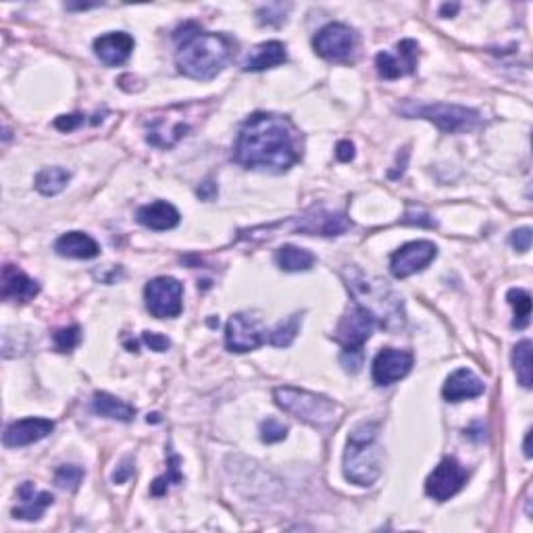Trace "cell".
<instances>
[{
	"instance_id": "1",
	"label": "cell",
	"mask_w": 533,
	"mask_h": 533,
	"mask_svg": "<svg viewBox=\"0 0 533 533\" xmlns=\"http://www.w3.org/2000/svg\"><path fill=\"white\" fill-rule=\"evenodd\" d=\"M233 158L246 169L283 173L300 161V136L286 117L254 113L240 129Z\"/></svg>"
},
{
	"instance_id": "2",
	"label": "cell",
	"mask_w": 533,
	"mask_h": 533,
	"mask_svg": "<svg viewBox=\"0 0 533 533\" xmlns=\"http://www.w3.org/2000/svg\"><path fill=\"white\" fill-rule=\"evenodd\" d=\"M235 54V43L225 33L203 32L192 24V32L184 27V38L177 46V67L192 80H213L224 71Z\"/></svg>"
},
{
	"instance_id": "3",
	"label": "cell",
	"mask_w": 533,
	"mask_h": 533,
	"mask_svg": "<svg viewBox=\"0 0 533 533\" xmlns=\"http://www.w3.org/2000/svg\"><path fill=\"white\" fill-rule=\"evenodd\" d=\"M344 281L348 286L355 304L365 309L377 325L385 329H400L405 325L403 299L387 286V281L369 278L355 267L344 269Z\"/></svg>"
},
{
	"instance_id": "4",
	"label": "cell",
	"mask_w": 533,
	"mask_h": 533,
	"mask_svg": "<svg viewBox=\"0 0 533 533\" xmlns=\"http://www.w3.org/2000/svg\"><path fill=\"white\" fill-rule=\"evenodd\" d=\"M377 424H358L348 435L344 452V475L357 486H373L382 475L384 450L377 444Z\"/></svg>"
},
{
	"instance_id": "5",
	"label": "cell",
	"mask_w": 533,
	"mask_h": 533,
	"mask_svg": "<svg viewBox=\"0 0 533 533\" xmlns=\"http://www.w3.org/2000/svg\"><path fill=\"white\" fill-rule=\"evenodd\" d=\"M275 405L283 413L292 414L294 419L302 421L319 432H329L340 419V406L334 400L319 396V394L300 390V387L283 385L273 392Z\"/></svg>"
},
{
	"instance_id": "6",
	"label": "cell",
	"mask_w": 533,
	"mask_h": 533,
	"mask_svg": "<svg viewBox=\"0 0 533 533\" xmlns=\"http://www.w3.org/2000/svg\"><path fill=\"white\" fill-rule=\"evenodd\" d=\"M400 113L406 117H419V119L432 121L435 128L444 134H467L481 128V117L477 110L459 107V105H446V102H433V105H405L400 107Z\"/></svg>"
},
{
	"instance_id": "7",
	"label": "cell",
	"mask_w": 533,
	"mask_h": 533,
	"mask_svg": "<svg viewBox=\"0 0 533 533\" xmlns=\"http://www.w3.org/2000/svg\"><path fill=\"white\" fill-rule=\"evenodd\" d=\"M184 286L173 278H157L144 288V300L152 317L157 319H173L182 313Z\"/></svg>"
},
{
	"instance_id": "8",
	"label": "cell",
	"mask_w": 533,
	"mask_h": 533,
	"mask_svg": "<svg viewBox=\"0 0 533 533\" xmlns=\"http://www.w3.org/2000/svg\"><path fill=\"white\" fill-rule=\"evenodd\" d=\"M262 344H267V329L262 328L256 317L248 313H235L230 317L225 328L227 350L244 355V352L256 350Z\"/></svg>"
},
{
	"instance_id": "9",
	"label": "cell",
	"mask_w": 533,
	"mask_h": 533,
	"mask_svg": "<svg viewBox=\"0 0 533 533\" xmlns=\"http://www.w3.org/2000/svg\"><path fill=\"white\" fill-rule=\"evenodd\" d=\"M377 321L366 313L358 304H352V309L342 317L336 329V342L342 344L346 352H363L365 342L369 340Z\"/></svg>"
},
{
	"instance_id": "10",
	"label": "cell",
	"mask_w": 533,
	"mask_h": 533,
	"mask_svg": "<svg viewBox=\"0 0 533 533\" xmlns=\"http://www.w3.org/2000/svg\"><path fill=\"white\" fill-rule=\"evenodd\" d=\"M358 44V36L352 27L344 24H329L317 33L313 40V48L319 57L328 61H344L348 59Z\"/></svg>"
},
{
	"instance_id": "11",
	"label": "cell",
	"mask_w": 533,
	"mask_h": 533,
	"mask_svg": "<svg viewBox=\"0 0 533 533\" xmlns=\"http://www.w3.org/2000/svg\"><path fill=\"white\" fill-rule=\"evenodd\" d=\"M438 256V248L429 240L408 242L400 246L396 252L390 256V271L394 278L405 280L408 275L424 271V269Z\"/></svg>"
},
{
	"instance_id": "12",
	"label": "cell",
	"mask_w": 533,
	"mask_h": 533,
	"mask_svg": "<svg viewBox=\"0 0 533 533\" xmlns=\"http://www.w3.org/2000/svg\"><path fill=\"white\" fill-rule=\"evenodd\" d=\"M467 483V471L454 459H444L427 477L425 491L429 498L438 502H446L454 494H459Z\"/></svg>"
},
{
	"instance_id": "13",
	"label": "cell",
	"mask_w": 533,
	"mask_h": 533,
	"mask_svg": "<svg viewBox=\"0 0 533 533\" xmlns=\"http://www.w3.org/2000/svg\"><path fill=\"white\" fill-rule=\"evenodd\" d=\"M414 358L411 352L398 348H384L373 361V382L377 385H392L406 377L413 369Z\"/></svg>"
},
{
	"instance_id": "14",
	"label": "cell",
	"mask_w": 533,
	"mask_h": 533,
	"mask_svg": "<svg viewBox=\"0 0 533 533\" xmlns=\"http://www.w3.org/2000/svg\"><path fill=\"white\" fill-rule=\"evenodd\" d=\"M292 227L294 232L307 235H325V238H331V235H342L348 230L350 224L340 213H329L321 209V206L319 209L315 206V209L304 213L302 217H296Z\"/></svg>"
},
{
	"instance_id": "15",
	"label": "cell",
	"mask_w": 533,
	"mask_h": 533,
	"mask_svg": "<svg viewBox=\"0 0 533 533\" xmlns=\"http://www.w3.org/2000/svg\"><path fill=\"white\" fill-rule=\"evenodd\" d=\"M419 46L414 40H403L396 46V54L379 52L376 57L377 71L384 80H398L403 75H411L417 67Z\"/></svg>"
},
{
	"instance_id": "16",
	"label": "cell",
	"mask_w": 533,
	"mask_h": 533,
	"mask_svg": "<svg viewBox=\"0 0 533 533\" xmlns=\"http://www.w3.org/2000/svg\"><path fill=\"white\" fill-rule=\"evenodd\" d=\"M54 429V424L51 419H43V417H27V419H19L15 424H11L6 427V432L3 435L5 446L9 448H22V446H30L33 442L44 440L46 435H51Z\"/></svg>"
},
{
	"instance_id": "17",
	"label": "cell",
	"mask_w": 533,
	"mask_h": 533,
	"mask_svg": "<svg viewBox=\"0 0 533 533\" xmlns=\"http://www.w3.org/2000/svg\"><path fill=\"white\" fill-rule=\"evenodd\" d=\"M134 51V38L126 32H110L94 40V52L107 67L123 65Z\"/></svg>"
},
{
	"instance_id": "18",
	"label": "cell",
	"mask_w": 533,
	"mask_h": 533,
	"mask_svg": "<svg viewBox=\"0 0 533 533\" xmlns=\"http://www.w3.org/2000/svg\"><path fill=\"white\" fill-rule=\"evenodd\" d=\"M483 390H486V385H483L481 379L473 371L459 369L446 379L444 387H442V396L448 403H461V400L481 396Z\"/></svg>"
},
{
	"instance_id": "19",
	"label": "cell",
	"mask_w": 533,
	"mask_h": 533,
	"mask_svg": "<svg viewBox=\"0 0 533 533\" xmlns=\"http://www.w3.org/2000/svg\"><path fill=\"white\" fill-rule=\"evenodd\" d=\"M17 494L22 504L13 509V517L22 519V521H38V519L44 515V510L48 507H52L54 502L52 494H48V491H38L30 481L22 483Z\"/></svg>"
},
{
	"instance_id": "20",
	"label": "cell",
	"mask_w": 533,
	"mask_h": 533,
	"mask_svg": "<svg viewBox=\"0 0 533 533\" xmlns=\"http://www.w3.org/2000/svg\"><path fill=\"white\" fill-rule=\"evenodd\" d=\"M40 286L38 281L17 269L15 265H6L3 269V299L13 302H30L38 296Z\"/></svg>"
},
{
	"instance_id": "21",
	"label": "cell",
	"mask_w": 533,
	"mask_h": 533,
	"mask_svg": "<svg viewBox=\"0 0 533 533\" xmlns=\"http://www.w3.org/2000/svg\"><path fill=\"white\" fill-rule=\"evenodd\" d=\"M138 224L155 232H167L173 230L179 224V211L176 206L165 203V200H157L152 205H144L136 213Z\"/></svg>"
},
{
	"instance_id": "22",
	"label": "cell",
	"mask_w": 533,
	"mask_h": 533,
	"mask_svg": "<svg viewBox=\"0 0 533 533\" xmlns=\"http://www.w3.org/2000/svg\"><path fill=\"white\" fill-rule=\"evenodd\" d=\"M54 251L67 259H94L100 254V246L84 232H69L54 242Z\"/></svg>"
},
{
	"instance_id": "23",
	"label": "cell",
	"mask_w": 533,
	"mask_h": 533,
	"mask_svg": "<svg viewBox=\"0 0 533 533\" xmlns=\"http://www.w3.org/2000/svg\"><path fill=\"white\" fill-rule=\"evenodd\" d=\"M288 54H286V46L278 40L273 43H265L261 46H256L254 51L248 54V59L244 61V71H265V69H273L281 63H286Z\"/></svg>"
},
{
	"instance_id": "24",
	"label": "cell",
	"mask_w": 533,
	"mask_h": 533,
	"mask_svg": "<svg viewBox=\"0 0 533 533\" xmlns=\"http://www.w3.org/2000/svg\"><path fill=\"white\" fill-rule=\"evenodd\" d=\"M92 408L96 414L100 417L113 419V421H121V424H129L136 417V408L129 406L123 400L110 396L107 392H96L94 400H92Z\"/></svg>"
},
{
	"instance_id": "25",
	"label": "cell",
	"mask_w": 533,
	"mask_h": 533,
	"mask_svg": "<svg viewBox=\"0 0 533 533\" xmlns=\"http://www.w3.org/2000/svg\"><path fill=\"white\" fill-rule=\"evenodd\" d=\"M275 262L281 271L288 273H299V271H309L310 267L315 265L313 252L304 251L299 246H281L278 252H275Z\"/></svg>"
},
{
	"instance_id": "26",
	"label": "cell",
	"mask_w": 533,
	"mask_h": 533,
	"mask_svg": "<svg viewBox=\"0 0 533 533\" xmlns=\"http://www.w3.org/2000/svg\"><path fill=\"white\" fill-rule=\"evenodd\" d=\"M300 321L302 315L294 313L286 321H280L273 329H267V344L275 346V348H288V346H292L296 336H299Z\"/></svg>"
},
{
	"instance_id": "27",
	"label": "cell",
	"mask_w": 533,
	"mask_h": 533,
	"mask_svg": "<svg viewBox=\"0 0 533 533\" xmlns=\"http://www.w3.org/2000/svg\"><path fill=\"white\" fill-rule=\"evenodd\" d=\"M71 179V173L63 167H46L36 176V190L44 196H54L63 192L65 186Z\"/></svg>"
},
{
	"instance_id": "28",
	"label": "cell",
	"mask_w": 533,
	"mask_h": 533,
	"mask_svg": "<svg viewBox=\"0 0 533 533\" xmlns=\"http://www.w3.org/2000/svg\"><path fill=\"white\" fill-rule=\"evenodd\" d=\"M507 300L515 310V319H512V328L525 329L531 319V296L521 288H510L507 294Z\"/></svg>"
},
{
	"instance_id": "29",
	"label": "cell",
	"mask_w": 533,
	"mask_h": 533,
	"mask_svg": "<svg viewBox=\"0 0 533 533\" xmlns=\"http://www.w3.org/2000/svg\"><path fill=\"white\" fill-rule=\"evenodd\" d=\"M512 365L519 377V384L523 387H531V342L523 340L515 346L512 352Z\"/></svg>"
},
{
	"instance_id": "30",
	"label": "cell",
	"mask_w": 533,
	"mask_h": 533,
	"mask_svg": "<svg viewBox=\"0 0 533 533\" xmlns=\"http://www.w3.org/2000/svg\"><path fill=\"white\" fill-rule=\"evenodd\" d=\"M184 477L179 473V456L169 452V461H167V471H165L163 477H157L150 486V494L152 496H163L165 491L169 490L171 483H182Z\"/></svg>"
},
{
	"instance_id": "31",
	"label": "cell",
	"mask_w": 533,
	"mask_h": 533,
	"mask_svg": "<svg viewBox=\"0 0 533 533\" xmlns=\"http://www.w3.org/2000/svg\"><path fill=\"white\" fill-rule=\"evenodd\" d=\"M81 480H84V469L78 467V465H63L57 469V473H54V483H57L59 488L63 490H78Z\"/></svg>"
},
{
	"instance_id": "32",
	"label": "cell",
	"mask_w": 533,
	"mask_h": 533,
	"mask_svg": "<svg viewBox=\"0 0 533 533\" xmlns=\"http://www.w3.org/2000/svg\"><path fill=\"white\" fill-rule=\"evenodd\" d=\"M54 346H57L59 352H71L75 346L81 340V329L78 325H71V328H63L54 331Z\"/></svg>"
},
{
	"instance_id": "33",
	"label": "cell",
	"mask_w": 533,
	"mask_h": 533,
	"mask_svg": "<svg viewBox=\"0 0 533 533\" xmlns=\"http://www.w3.org/2000/svg\"><path fill=\"white\" fill-rule=\"evenodd\" d=\"M286 435H288V427L281 425L280 421L267 419L261 424V440L265 442V444H275V442L286 440Z\"/></svg>"
},
{
	"instance_id": "34",
	"label": "cell",
	"mask_w": 533,
	"mask_h": 533,
	"mask_svg": "<svg viewBox=\"0 0 533 533\" xmlns=\"http://www.w3.org/2000/svg\"><path fill=\"white\" fill-rule=\"evenodd\" d=\"M510 246L519 252H528L531 248V230H529V227H523V230L512 232Z\"/></svg>"
},
{
	"instance_id": "35",
	"label": "cell",
	"mask_w": 533,
	"mask_h": 533,
	"mask_svg": "<svg viewBox=\"0 0 533 533\" xmlns=\"http://www.w3.org/2000/svg\"><path fill=\"white\" fill-rule=\"evenodd\" d=\"M142 342L147 344L150 350H155V352H165L171 346V342L167 340V338L161 336V334H155V331H144V334H142Z\"/></svg>"
},
{
	"instance_id": "36",
	"label": "cell",
	"mask_w": 533,
	"mask_h": 533,
	"mask_svg": "<svg viewBox=\"0 0 533 533\" xmlns=\"http://www.w3.org/2000/svg\"><path fill=\"white\" fill-rule=\"evenodd\" d=\"M84 123V115L75 113V115H61L57 121H54V128L61 131H73L75 128H80Z\"/></svg>"
},
{
	"instance_id": "37",
	"label": "cell",
	"mask_w": 533,
	"mask_h": 533,
	"mask_svg": "<svg viewBox=\"0 0 533 533\" xmlns=\"http://www.w3.org/2000/svg\"><path fill=\"white\" fill-rule=\"evenodd\" d=\"M336 157L340 158L342 163H348V161H352V158H355V147H352V142H348V140H342L340 144H338V148H336Z\"/></svg>"
},
{
	"instance_id": "38",
	"label": "cell",
	"mask_w": 533,
	"mask_h": 533,
	"mask_svg": "<svg viewBox=\"0 0 533 533\" xmlns=\"http://www.w3.org/2000/svg\"><path fill=\"white\" fill-rule=\"evenodd\" d=\"M129 462H131L129 459H128V461H123V465L115 471V473H113V481H115V483H123V481H126L128 477L131 475Z\"/></svg>"
},
{
	"instance_id": "39",
	"label": "cell",
	"mask_w": 533,
	"mask_h": 533,
	"mask_svg": "<svg viewBox=\"0 0 533 533\" xmlns=\"http://www.w3.org/2000/svg\"><path fill=\"white\" fill-rule=\"evenodd\" d=\"M461 6L459 5H444L440 9V15L442 17H452V15H456V11H459Z\"/></svg>"
},
{
	"instance_id": "40",
	"label": "cell",
	"mask_w": 533,
	"mask_h": 533,
	"mask_svg": "<svg viewBox=\"0 0 533 533\" xmlns=\"http://www.w3.org/2000/svg\"><path fill=\"white\" fill-rule=\"evenodd\" d=\"M525 456H528V459H531V432H528V435H525Z\"/></svg>"
}]
</instances>
